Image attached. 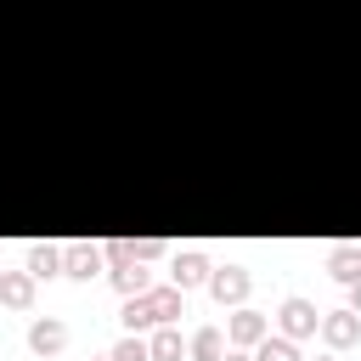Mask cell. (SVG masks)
Masks as SVG:
<instances>
[{"instance_id": "18", "label": "cell", "mask_w": 361, "mask_h": 361, "mask_svg": "<svg viewBox=\"0 0 361 361\" xmlns=\"http://www.w3.org/2000/svg\"><path fill=\"white\" fill-rule=\"evenodd\" d=\"M322 361H333V355H322Z\"/></svg>"}, {"instance_id": "6", "label": "cell", "mask_w": 361, "mask_h": 361, "mask_svg": "<svg viewBox=\"0 0 361 361\" xmlns=\"http://www.w3.org/2000/svg\"><path fill=\"white\" fill-rule=\"evenodd\" d=\"M0 305L28 310V305H34V276H28V271H0Z\"/></svg>"}, {"instance_id": "9", "label": "cell", "mask_w": 361, "mask_h": 361, "mask_svg": "<svg viewBox=\"0 0 361 361\" xmlns=\"http://www.w3.org/2000/svg\"><path fill=\"white\" fill-rule=\"evenodd\" d=\"M56 271H62V248H56V243H34V248H28V276L45 282V276H56Z\"/></svg>"}, {"instance_id": "5", "label": "cell", "mask_w": 361, "mask_h": 361, "mask_svg": "<svg viewBox=\"0 0 361 361\" xmlns=\"http://www.w3.org/2000/svg\"><path fill=\"white\" fill-rule=\"evenodd\" d=\"M169 282H175L180 293H186V288H197V282H209V259H203V254H192V248H186V254H175Z\"/></svg>"}, {"instance_id": "4", "label": "cell", "mask_w": 361, "mask_h": 361, "mask_svg": "<svg viewBox=\"0 0 361 361\" xmlns=\"http://www.w3.org/2000/svg\"><path fill=\"white\" fill-rule=\"evenodd\" d=\"M62 271L79 276V282H90V271H102V248L96 243H68L62 248Z\"/></svg>"}, {"instance_id": "12", "label": "cell", "mask_w": 361, "mask_h": 361, "mask_svg": "<svg viewBox=\"0 0 361 361\" xmlns=\"http://www.w3.org/2000/svg\"><path fill=\"white\" fill-rule=\"evenodd\" d=\"M254 361H299V350H293V338H288V333H282V338H271V333H265V338L254 344Z\"/></svg>"}, {"instance_id": "19", "label": "cell", "mask_w": 361, "mask_h": 361, "mask_svg": "<svg viewBox=\"0 0 361 361\" xmlns=\"http://www.w3.org/2000/svg\"><path fill=\"white\" fill-rule=\"evenodd\" d=\"M102 361H113V355H102Z\"/></svg>"}, {"instance_id": "8", "label": "cell", "mask_w": 361, "mask_h": 361, "mask_svg": "<svg viewBox=\"0 0 361 361\" xmlns=\"http://www.w3.org/2000/svg\"><path fill=\"white\" fill-rule=\"evenodd\" d=\"M28 344H34V350H39V355H56V350H62V344H68V327H62V322H56V316H39V322H34V327H28Z\"/></svg>"}, {"instance_id": "1", "label": "cell", "mask_w": 361, "mask_h": 361, "mask_svg": "<svg viewBox=\"0 0 361 361\" xmlns=\"http://www.w3.org/2000/svg\"><path fill=\"white\" fill-rule=\"evenodd\" d=\"M209 293H214L220 305H243V299H248V271H243V265H220V271H209Z\"/></svg>"}, {"instance_id": "17", "label": "cell", "mask_w": 361, "mask_h": 361, "mask_svg": "<svg viewBox=\"0 0 361 361\" xmlns=\"http://www.w3.org/2000/svg\"><path fill=\"white\" fill-rule=\"evenodd\" d=\"M220 361H254V355H220Z\"/></svg>"}, {"instance_id": "3", "label": "cell", "mask_w": 361, "mask_h": 361, "mask_svg": "<svg viewBox=\"0 0 361 361\" xmlns=\"http://www.w3.org/2000/svg\"><path fill=\"white\" fill-rule=\"evenodd\" d=\"M316 333H322V338H327L333 350H350V344L361 338V322H355V310H327Z\"/></svg>"}, {"instance_id": "2", "label": "cell", "mask_w": 361, "mask_h": 361, "mask_svg": "<svg viewBox=\"0 0 361 361\" xmlns=\"http://www.w3.org/2000/svg\"><path fill=\"white\" fill-rule=\"evenodd\" d=\"M316 327H322V310L310 299H282V333L288 338H310Z\"/></svg>"}, {"instance_id": "11", "label": "cell", "mask_w": 361, "mask_h": 361, "mask_svg": "<svg viewBox=\"0 0 361 361\" xmlns=\"http://www.w3.org/2000/svg\"><path fill=\"white\" fill-rule=\"evenodd\" d=\"M113 288L130 299V293H147V288H152V276L141 271V259H130V265H118V271H113Z\"/></svg>"}, {"instance_id": "10", "label": "cell", "mask_w": 361, "mask_h": 361, "mask_svg": "<svg viewBox=\"0 0 361 361\" xmlns=\"http://www.w3.org/2000/svg\"><path fill=\"white\" fill-rule=\"evenodd\" d=\"M327 271H333L338 282H355V276H361V243H338V248L327 254Z\"/></svg>"}, {"instance_id": "16", "label": "cell", "mask_w": 361, "mask_h": 361, "mask_svg": "<svg viewBox=\"0 0 361 361\" xmlns=\"http://www.w3.org/2000/svg\"><path fill=\"white\" fill-rule=\"evenodd\" d=\"M350 299H355V310H361V276H355V282H350Z\"/></svg>"}, {"instance_id": "13", "label": "cell", "mask_w": 361, "mask_h": 361, "mask_svg": "<svg viewBox=\"0 0 361 361\" xmlns=\"http://www.w3.org/2000/svg\"><path fill=\"white\" fill-rule=\"evenodd\" d=\"M220 350H226L220 327H203V333H192V355H197V361H220Z\"/></svg>"}, {"instance_id": "15", "label": "cell", "mask_w": 361, "mask_h": 361, "mask_svg": "<svg viewBox=\"0 0 361 361\" xmlns=\"http://www.w3.org/2000/svg\"><path fill=\"white\" fill-rule=\"evenodd\" d=\"M113 361H152V355H147V344L130 333V338H118V344H113Z\"/></svg>"}, {"instance_id": "14", "label": "cell", "mask_w": 361, "mask_h": 361, "mask_svg": "<svg viewBox=\"0 0 361 361\" xmlns=\"http://www.w3.org/2000/svg\"><path fill=\"white\" fill-rule=\"evenodd\" d=\"M147 355L152 361H180V333L175 327H158V338L147 344Z\"/></svg>"}, {"instance_id": "7", "label": "cell", "mask_w": 361, "mask_h": 361, "mask_svg": "<svg viewBox=\"0 0 361 361\" xmlns=\"http://www.w3.org/2000/svg\"><path fill=\"white\" fill-rule=\"evenodd\" d=\"M265 333H271V327H265V316H259V310H237V316H231V327H226V338H231V344H243V350H248V344H259Z\"/></svg>"}]
</instances>
